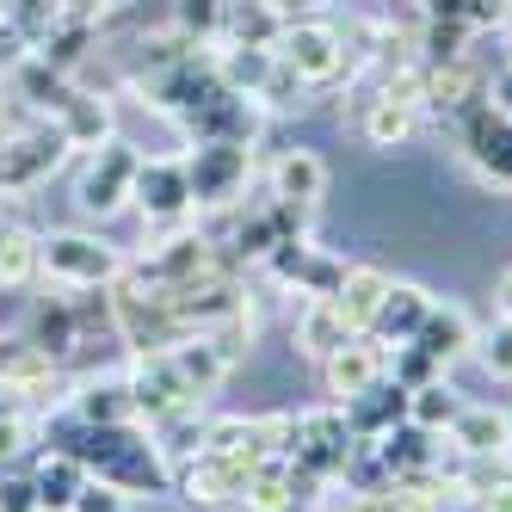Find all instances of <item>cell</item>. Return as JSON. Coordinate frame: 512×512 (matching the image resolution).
Segmentation results:
<instances>
[{"label": "cell", "instance_id": "30bf717a", "mask_svg": "<svg viewBox=\"0 0 512 512\" xmlns=\"http://www.w3.org/2000/svg\"><path fill=\"white\" fill-rule=\"evenodd\" d=\"M482 364H488V371L494 377H512V315L494 327V334L482 340Z\"/></svg>", "mask_w": 512, "mask_h": 512}, {"label": "cell", "instance_id": "3957f363", "mask_svg": "<svg viewBox=\"0 0 512 512\" xmlns=\"http://www.w3.org/2000/svg\"><path fill=\"white\" fill-rule=\"evenodd\" d=\"M426 309H432L426 290L395 284V290H383V303H377L371 327H377V334H395V340H414V334H420V321H426Z\"/></svg>", "mask_w": 512, "mask_h": 512}, {"label": "cell", "instance_id": "6da1fadb", "mask_svg": "<svg viewBox=\"0 0 512 512\" xmlns=\"http://www.w3.org/2000/svg\"><path fill=\"white\" fill-rule=\"evenodd\" d=\"M278 62L290 68L297 81H327L346 68V50H340V31L334 25H284L278 31Z\"/></svg>", "mask_w": 512, "mask_h": 512}, {"label": "cell", "instance_id": "ba28073f", "mask_svg": "<svg viewBox=\"0 0 512 512\" xmlns=\"http://www.w3.org/2000/svg\"><path fill=\"white\" fill-rule=\"evenodd\" d=\"M408 124H414V99H395V93H383V99H377V112H371V124H364V136H371L377 149H389V142H401V136H408Z\"/></svg>", "mask_w": 512, "mask_h": 512}, {"label": "cell", "instance_id": "9c48e42d", "mask_svg": "<svg viewBox=\"0 0 512 512\" xmlns=\"http://www.w3.org/2000/svg\"><path fill=\"white\" fill-rule=\"evenodd\" d=\"M371 371H377V358L364 352V346H346V352H334V389H340V395H364Z\"/></svg>", "mask_w": 512, "mask_h": 512}, {"label": "cell", "instance_id": "277c9868", "mask_svg": "<svg viewBox=\"0 0 512 512\" xmlns=\"http://www.w3.org/2000/svg\"><path fill=\"white\" fill-rule=\"evenodd\" d=\"M272 186H278L284 204H315V198L327 192V167H321L309 149H290V155L272 167Z\"/></svg>", "mask_w": 512, "mask_h": 512}, {"label": "cell", "instance_id": "5b68a950", "mask_svg": "<svg viewBox=\"0 0 512 512\" xmlns=\"http://www.w3.org/2000/svg\"><path fill=\"white\" fill-rule=\"evenodd\" d=\"M414 346L420 352H432V358H451V352H463L469 346V321H463V309H426V321H420V334H414Z\"/></svg>", "mask_w": 512, "mask_h": 512}, {"label": "cell", "instance_id": "7a4b0ae2", "mask_svg": "<svg viewBox=\"0 0 512 512\" xmlns=\"http://www.w3.org/2000/svg\"><path fill=\"white\" fill-rule=\"evenodd\" d=\"M136 198H142V210H155V216H179L192 204V179H186V167H173V161L136 167Z\"/></svg>", "mask_w": 512, "mask_h": 512}, {"label": "cell", "instance_id": "8992f818", "mask_svg": "<svg viewBox=\"0 0 512 512\" xmlns=\"http://www.w3.org/2000/svg\"><path fill=\"white\" fill-rule=\"evenodd\" d=\"M50 266L68 272V278H105V272H112V253H105L99 241L62 235V241H50Z\"/></svg>", "mask_w": 512, "mask_h": 512}, {"label": "cell", "instance_id": "52a82bcc", "mask_svg": "<svg viewBox=\"0 0 512 512\" xmlns=\"http://www.w3.org/2000/svg\"><path fill=\"white\" fill-rule=\"evenodd\" d=\"M475 161L512 186V118H475Z\"/></svg>", "mask_w": 512, "mask_h": 512}, {"label": "cell", "instance_id": "7c38bea8", "mask_svg": "<svg viewBox=\"0 0 512 512\" xmlns=\"http://www.w3.org/2000/svg\"><path fill=\"white\" fill-rule=\"evenodd\" d=\"M179 13H186V19H198V25H210L216 13H223V0H179Z\"/></svg>", "mask_w": 512, "mask_h": 512}, {"label": "cell", "instance_id": "8fae6325", "mask_svg": "<svg viewBox=\"0 0 512 512\" xmlns=\"http://www.w3.org/2000/svg\"><path fill=\"white\" fill-rule=\"evenodd\" d=\"M451 414H457L451 389H445V383H426V389H420V401H414V420H420V426H432V420H451Z\"/></svg>", "mask_w": 512, "mask_h": 512}, {"label": "cell", "instance_id": "4fadbf2b", "mask_svg": "<svg viewBox=\"0 0 512 512\" xmlns=\"http://www.w3.org/2000/svg\"><path fill=\"white\" fill-rule=\"evenodd\" d=\"M75 512H124V506H118V494H99V488H87Z\"/></svg>", "mask_w": 512, "mask_h": 512}]
</instances>
